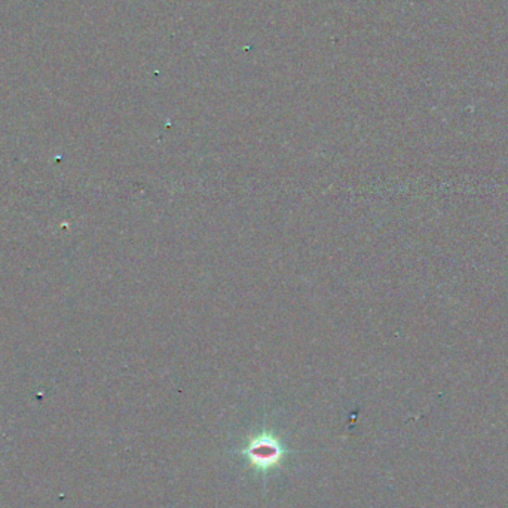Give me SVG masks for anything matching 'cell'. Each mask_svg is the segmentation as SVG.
I'll list each match as a JSON object with an SVG mask.
<instances>
[{"label": "cell", "instance_id": "cell-1", "mask_svg": "<svg viewBox=\"0 0 508 508\" xmlns=\"http://www.w3.org/2000/svg\"><path fill=\"white\" fill-rule=\"evenodd\" d=\"M242 454L248 458L250 464L259 472H269L271 468L277 467L284 459L287 450L277 437L262 434L251 438L247 447L242 450Z\"/></svg>", "mask_w": 508, "mask_h": 508}]
</instances>
